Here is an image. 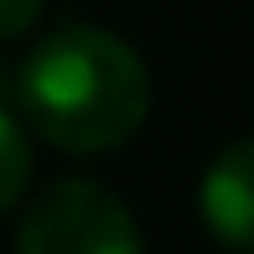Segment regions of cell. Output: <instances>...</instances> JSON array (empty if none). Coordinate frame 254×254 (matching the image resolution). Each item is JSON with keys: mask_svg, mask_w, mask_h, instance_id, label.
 I'll return each instance as SVG.
<instances>
[{"mask_svg": "<svg viewBox=\"0 0 254 254\" xmlns=\"http://www.w3.org/2000/svg\"><path fill=\"white\" fill-rule=\"evenodd\" d=\"M31 182V145H26V130L10 109H0V213L21 202Z\"/></svg>", "mask_w": 254, "mask_h": 254, "instance_id": "cell-4", "label": "cell"}, {"mask_svg": "<svg viewBox=\"0 0 254 254\" xmlns=\"http://www.w3.org/2000/svg\"><path fill=\"white\" fill-rule=\"evenodd\" d=\"M16 254H140V228L109 187L63 177L26 207Z\"/></svg>", "mask_w": 254, "mask_h": 254, "instance_id": "cell-2", "label": "cell"}, {"mask_svg": "<svg viewBox=\"0 0 254 254\" xmlns=\"http://www.w3.org/2000/svg\"><path fill=\"white\" fill-rule=\"evenodd\" d=\"M16 99L26 125L67 156L125 145L151 114L140 52L104 26H63L21 63Z\"/></svg>", "mask_w": 254, "mask_h": 254, "instance_id": "cell-1", "label": "cell"}, {"mask_svg": "<svg viewBox=\"0 0 254 254\" xmlns=\"http://www.w3.org/2000/svg\"><path fill=\"white\" fill-rule=\"evenodd\" d=\"M37 16H42V0H0V42L21 37Z\"/></svg>", "mask_w": 254, "mask_h": 254, "instance_id": "cell-5", "label": "cell"}, {"mask_svg": "<svg viewBox=\"0 0 254 254\" xmlns=\"http://www.w3.org/2000/svg\"><path fill=\"white\" fill-rule=\"evenodd\" d=\"M202 223L223 239L228 254H249L254 234V151L244 140H234L218 161H207L202 187H197Z\"/></svg>", "mask_w": 254, "mask_h": 254, "instance_id": "cell-3", "label": "cell"}]
</instances>
